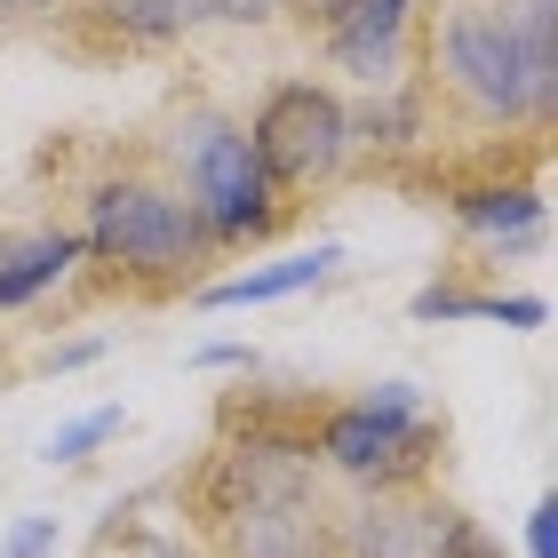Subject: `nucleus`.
Masks as SVG:
<instances>
[{"label": "nucleus", "instance_id": "nucleus-17", "mask_svg": "<svg viewBox=\"0 0 558 558\" xmlns=\"http://www.w3.org/2000/svg\"><path fill=\"white\" fill-rule=\"evenodd\" d=\"M96 558H175V550L151 535V526H112V535L96 543Z\"/></svg>", "mask_w": 558, "mask_h": 558}, {"label": "nucleus", "instance_id": "nucleus-6", "mask_svg": "<svg viewBox=\"0 0 558 558\" xmlns=\"http://www.w3.org/2000/svg\"><path fill=\"white\" fill-rule=\"evenodd\" d=\"M423 447H430V430L415 415H384V408H343L319 430V454L351 478H391V471H408Z\"/></svg>", "mask_w": 558, "mask_h": 558}, {"label": "nucleus", "instance_id": "nucleus-18", "mask_svg": "<svg viewBox=\"0 0 558 558\" xmlns=\"http://www.w3.org/2000/svg\"><path fill=\"white\" fill-rule=\"evenodd\" d=\"M526 550L558 558V502H535V519H526Z\"/></svg>", "mask_w": 558, "mask_h": 558}, {"label": "nucleus", "instance_id": "nucleus-7", "mask_svg": "<svg viewBox=\"0 0 558 558\" xmlns=\"http://www.w3.org/2000/svg\"><path fill=\"white\" fill-rule=\"evenodd\" d=\"M223 558H327V519L312 495L223 511Z\"/></svg>", "mask_w": 558, "mask_h": 558}, {"label": "nucleus", "instance_id": "nucleus-12", "mask_svg": "<svg viewBox=\"0 0 558 558\" xmlns=\"http://www.w3.org/2000/svg\"><path fill=\"white\" fill-rule=\"evenodd\" d=\"M463 223L471 232H487V240H535L543 232V199L511 184V192H471L463 199Z\"/></svg>", "mask_w": 558, "mask_h": 558}, {"label": "nucleus", "instance_id": "nucleus-14", "mask_svg": "<svg viewBox=\"0 0 558 558\" xmlns=\"http://www.w3.org/2000/svg\"><path fill=\"white\" fill-rule=\"evenodd\" d=\"M120 33H136V40H168V33H192V9L184 0H105Z\"/></svg>", "mask_w": 558, "mask_h": 558}, {"label": "nucleus", "instance_id": "nucleus-16", "mask_svg": "<svg viewBox=\"0 0 558 558\" xmlns=\"http://www.w3.org/2000/svg\"><path fill=\"white\" fill-rule=\"evenodd\" d=\"M184 9H192V24H264L271 9H279V0H184Z\"/></svg>", "mask_w": 558, "mask_h": 558}, {"label": "nucleus", "instance_id": "nucleus-11", "mask_svg": "<svg viewBox=\"0 0 558 558\" xmlns=\"http://www.w3.org/2000/svg\"><path fill=\"white\" fill-rule=\"evenodd\" d=\"M72 256H81V240L48 232V240H24L9 264H0V312H16V303H33L40 288H57V279L72 271Z\"/></svg>", "mask_w": 558, "mask_h": 558}, {"label": "nucleus", "instance_id": "nucleus-4", "mask_svg": "<svg viewBox=\"0 0 558 558\" xmlns=\"http://www.w3.org/2000/svg\"><path fill=\"white\" fill-rule=\"evenodd\" d=\"M192 192H199L192 216L223 240L264 232V216H271V184H264L256 151H247L240 129H223V120H199L192 129Z\"/></svg>", "mask_w": 558, "mask_h": 558}, {"label": "nucleus", "instance_id": "nucleus-2", "mask_svg": "<svg viewBox=\"0 0 558 558\" xmlns=\"http://www.w3.org/2000/svg\"><path fill=\"white\" fill-rule=\"evenodd\" d=\"M199 240H208V223L192 216V199H175L160 184H105L88 208V247L112 264H136V271L192 264Z\"/></svg>", "mask_w": 558, "mask_h": 558}, {"label": "nucleus", "instance_id": "nucleus-9", "mask_svg": "<svg viewBox=\"0 0 558 558\" xmlns=\"http://www.w3.org/2000/svg\"><path fill=\"white\" fill-rule=\"evenodd\" d=\"M279 495H312V447L271 439V447L223 454V471H216V502L223 511H240V502H279Z\"/></svg>", "mask_w": 558, "mask_h": 558}, {"label": "nucleus", "instance_id": "nucleus-5", "mask_svg": "<svg viewBox=\"0 0 558 558\" xmlns=\"http://www.w3.org/2000/svg\"><path fill=\"white\" fill-rule=\"evenodd\" d=\"M351 558H478V535L454 502L375 495L351 511Z\"/></svg>", "mask_w": 558, "mask_h": 558}, {"label": "nucleus", "instance_id": "nucleus-10", "mask_svg": "<svg viewBox=\"0 0 558 558\" xmlns=\"http://www.w3.org/2000/svg\"><path fill=\"white\" fill-rule=\"evenodd\" d=\"M343 264V247H312V256H288V264H264V271H240V279H216L208 295V312H240V303H279V295H295V288H312V279H327Z\"/></svg>", "mask_w": 558, "mask_h": 558}, {"label": "nucleus", "instance_id": "nucleus-1", "mask_svg": "<svg viewBox=\"0 0 558 558\" xmlns=\"http://www.w3.org/2000/svg\"><path fill=\"white\" fill-rule=\"evenodd\" d=\"M439 64L454 96L487 120H526L550 112L558 48H550V0H519V9H454L439 33Z\"/></svg>", "mask_w": 558, "mask_h": 558}, {"label": "nucleus", "instance_id": "nucleus-19", "mask_svg": "<svg viewBox=\"0 0 558 558\" xmlns=\"http://www.w3.org/2000/svg\"><path fill=\"white\" fill-rule=\"evenodd\" d=\"M48 543H57V519H24L16 535H9V558H40Z\"/></svg>", "mask_w": 558, "mask_h": 558}, {"label": "nucleus", "instance_id": "nucleus-13", "mask_svg": "<svg viewBox=\"0 0 558 558\" xmlns=\"http://www.w3.org/2000/svg\"><path fill=\"white\" fill-rule=\"evenodd\" d=\"M423 319H502V327H543V295H423Z\"/></svg>", "mask_w": 558, "mask_h": 558}, {"label": "nucleus", "instance_id": "nucleus-8", "mask_svg": "<svg viewBox=\"0 0 558 558\" xmlns=\"http://www.w3.org/2000/svg\"><path fill=\"white\" fill-rule=\"evenodd\" d=\"M319 16H327V48H336L343 72H360V81L391 72L399 33H408V0H319Z\"/></svg>", "mask_w": 558, "mask_h": 558}, {"label": "nucleus", "instance_id": "nucleus-3", "mask_svg": "<svg viewBox=\"0 0 558 558\" xmlns=\"http://www.w3.org/2000/svg\"><path fill=\"white\" fill-rule=\"evenodd\" d=\"M343 136H351V120H343L336 96L312 88V81H288V88H271V105L256 112L247 151H256L264 184H312V175H327L343 160Z\"/></svg>", "mask_w": 558, "mask_h": 558}, {"label": "nucleus", "instance_id": "nucleus-20", "mask_svg": "<svg viewBox=\"0 0 558 558\" xmlns=\"http://www.w3.org/2000/svg\"><path fill=\"white\" fill-rule=\"evenodd\" d=\"M33 9H48V0H0V16H33Z\"/></svg>", "mask_w": 558, "mask_h": 558}, {"label": "nucleus", "instance_id": "nucleus-15", "mask_svg": "<svg viewBox=\"0 0 558 558\" xmlns=\"http://www.w3.org/2000/svg\"><path fill=\"white\" fill-rule=\"evenodd\" d=\"M112 430H120V408H88L81 423H64L57 439H48V463H81V454H88V447H105Z\"/></svg>", "mask_w": 558, "mask_h": 558}]
</instances>
